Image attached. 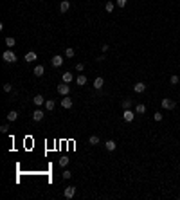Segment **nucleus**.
Returning a JSON list of instances; mask_svg holds the SVG:
<instances>
[{"label":"nucleus","instance_id":"obj_1","mask_svg":"<svg viewBox=\"0 0 180 200\" xmlns=\"http://www.w3.org/2000/svg\"><path fill=\"white\" fill-rule=\"evenodd\" d=\"M2 58H4V61H6V63H15V61H16V54H15V52H13L11 49H7V51L4 52V54H2Z\"/></svg>","mask_w":180,"mask_h":200},{"label":"nucleus","instance_id":"obj_2","mask_svg":"<svg viewBox=\"0 0 180 200\" xmlns=\"http://www.w3.org/2000/svg\"><path fill=\"white\" fill-rule=\"evenodd\" d=\"M160 107H162L164 110H173V108L176 107V103L171 101V99H167V98H164V99L160 101Z\"/></svg>","mask_w":180,"mask_h":200},{"label":"nucleus","instance_id":"obj_3","mask_svg":"<svg viewBox=\"0 0 180 200\" xmlns=\"http://www.w3.org/2000/svg\"><path fill=\"white\" fill-rule=\"evenodd\" d=\"M45 101H47V99H45L43 96H41V94H38V96H34V98H33V103L36 105L38 108H40V107H45Z\"/></svg>","mask_w":180,"mask_h":200},{"label":"nucleus","instance_id":"obj_4","mask_svg":"<svg viewBox=\"0 0 180 200\" xmlns=\"http://www.w3.org/2000/svg\"><path fill=\"white\" fill-rule=\"evenodd\" d=\"M58 92L61 94V96H69V92H70L69 83H61V85H58Z\"/></svg>","mask_w":180,"mask_h":200},{"label":"nucleus","instance_id":"obj_5","mask_svg":"<svg viewBox=\"0 0 180 200\" xmlns=\"http://www.w3.org/2000/svg\"><path fill=\"white\" fill-rule=\"evenodd\" d=\"M74 195H76V187H74V186H69V187H65V191H63V196H65V198H72Z\"/></svg>","mask_w":180,"mask_h":200},{"label":"nucleus","instance_id":"obj_6","mask_svg":"<svg viewBox=\"0 0 180 200\" xmlns=\"http://www.w3.org/2000/svg\"><path fill=\"white\" fill-rule=\"evenodd\" d=\"M123 117H124V121H126V123H132V121L135 119V112H132V110L128 108V110H124Z\"/></svg>","mask_w":180,"mask_h":200},{"label":"nucleus","instance_id":"obj_7","mask_svg":"<svg viewBox=\"0 0 180 200\" xmlns=\"http://www.w3.org/2000/svg\"><path fill=\"white\" fill-rule=\"evenodd\" d=\"M43 115H45L43 110H41V108H36V110L33 112V119H34V121H41V119H43Z\"/></svg>","mask_w":180,"mask_h":200},{"label":"nucleus","instance_id":"obj_8","mask_svg":"<svg viewBox=\"0 0 180 200\" xmlns=\"http://www.w3.org/2000/svg\"><path fill=\"white\" fill-rule=\"evenodd\" d=\"M63 60H65V58H63V56H54V58H52V67H61L63 65Z\"/></svg>","mask_w":180,"mask_h":200},{"label":"nucleus","instance_id":"obj_9","mask_svg":"<svg viewBox=\"0 0 180 200\" xmlns=\"http://www.w3.org/2000/svg\"><path fill=\"white\" fill-rule=\"evenodd\" d=\"M133 90H135L137 94H142V92L146 90V85H144L142 81H139V83H135V85H133Z\"/></svg>","mask_w":180,"mask_h":200},{"label":"nucleus","instance_id":"obj_10","mask_svg":"<svg viewBox=\"0 0 180 200\" xmlns=\"http://www.w3.org/2000/svg\"><path fill=\"white\" fill-rule=\"evenodd\" d=\"M69 9H70V2H69V0H63V2L60 4V11L61 13H67Z\"/></svg>","mask_w":180,"mask_h":200},{"label":"nucleus","instance_id":"obj_11","mask_svg":"<svg viewBox=\"0 0 180 200\" xmlns=\"http://www.w3.org/2000/svg\"><path fill=\"white\" fill-rule=\"evenodd\" d=\"M104 148H106L108 152H113L115 148H117V144H115V141H112V139H110V141L104 142Z\"/></svg>","mask_w":180,"mask_h":200},{"label":"nucleus","instance_id":"obj_12","mask_svg":"<svg viewBox=\"0 0 180 200\" xmlns=\"http://www.w3.org/2000/svg\"><path fill=\"white\" fill-rule=\"evenodd\" d=\"M61 107H63V108H70V107H72V99H70L69 96H65V98L61 99Z\"/></svg>","mask_w":180,"mask_h":200},{"label":"nucleus","instance_id":"obj_13","mask_svg":"<svg viewBox=\"0 0 180 200\" xmlns=\"http://www.w3.org/2000/svg\"><path fill=\"white\" fill-rule=\"evenodd\" d=\"M33 72H34V76H38V78H40V76H43V72H45V67H43V65H36Z\"/></svg>","mask_w":180,"mask_h":200},{"label":"nucleus","instance_id":"obj_14","mask_svg":"<svg viewBox=\"0 0 180 200\" xmlns=\"http://www.w3.org/2000/svg\"><path fill=\"white\" fill-rule=\"evenodd\" d=\"M25 61H27V63H33V61H36V52H33V51H31V52H27V54H25Z\"/></svg>","mask_w":180,"mask_h":200},{"label":"nucleus","instance_id":"obj_15","mask_svg":"<svg viewBox=\"0 0 180 200\" xmlns=\"http://www.w3.org/2000/svg\"><path fill=\"white\" fill-rule=\"evenodd\" d=\"M61 79H63V83H69V85H70V81L74 79V76L70 74V72H63V76H61Z\"/></svg>","mask_w":180,"mask_h":200},{"label":"nucleus","instance_id":"obj_16","mask_svg":"<svg viewBox=\"0 0 180 200\" xmlns=\"http://www.w3.org/2000/svg\"><path fill=\"white\" fill-rule=\"evenodd\" d=\"M76 83H78L79 87H85V85H87V76H83V74L78 76V78H76Z\"/></svg>","mask_w":180,"mask_h":200},{"label":"nucleus","instance_id":"obj_17","mask_svg":"<svg viewBox=\"0 0 180 200\" xmlns=\"http://www.w3.org/2000/svg\"><path fill=\"white\" fill-rule=\"evenodd\" d=\"M135 114H146V105H142V103H139V105H137V107H135Z\"/></svg>","mask_w":180,"mask_h":200},{"label":"nucleus","instance_id":"obj_18","mask_svg":"<svg viewBox=\"0 0 180 200\" xmlns=\"http://www.w3.org/2000/svg\"><path fill=\"white\" fill-rule=\"evenodd\" d=\"M45 110H49V112L54 110V99H47L45 101Z\"/></svg>","mask_w":180,"mask_h":200},{"label":"nucleus","instance_id":"obj_19","mask_svg":"<svg viewBox=\"0 0 180 200\" xmlns=\"http://www.w3.org/2000/svg\"><path fill=\"white\" fill-rule=\"evenodd\" d=\"M16 119H18V112L16 110H11L7 114V121H16Z\"/></svg>","mask_w":180,"mask_h":200},{"label":"nucleus","instance_id":"obj_20","mask_svg":"<svg viewBox=\"0 0 180 200\" xmlns=\"http://www.w3.org/2000/svg\"><path fill=\"white\" fill-rule=\"evenodd\" d=\"M103 85H104V79H103V78H96V79H94V87H96L97 90H99Z\"/></svg>","mask_w":180,"mask_h":200},{"label":"nucleus","instance_id":"obj_21","mask_svg":"<svg viewBox=\"0 0 180 200\" xmlns=\"http://www.w3.org/2000/svg\"><path fill=\"white\" fill-rule=\"evenodd\" d=\"M6 45H7L9 49H13V47L16 45V41H15V38H11V36H7V38H6Z\"/></svg>","mask_w":180,"mask_h":200},{"label":"nucleus","instance_id":"obj_22","mask_svg":"<svg viewBox=\"0 0 180 200\" xmlns=\"http://www.w3.org/2000/svg\"><path fill=\"white\" fill-rule=\"evenodd\" d=\"M121 107H123L124 110H128V108L132 107V99H123V101H121Z\"/></svg>","mask_w":180,"mask_h":200},{"label":"nucleus","instance_id":"obj_23","mask_svg":"<svg viewBox=\"0 0 180 200\" xmlns=\"http://www.w3.org/2000/svg\"><path fill=\"white\" fill-rule=\"evenodd\" d=\"M88 142H90L92 146H97V144H99V137H97V135H92V137L88 139Z\"/></svg>","mask_w":180,"mask_h":200},{"label":"nucleus","instance_id":"obj_24","mask_svg":"<svg viewBox=\"0 0 180 200\" xmlns=\"http://www.w3.org/2000/svg\"><path fill=\"white\" fill-rule=\"evenodd\" d=\"M69 161H70L69 157H61V159H60V166H61V168H65V166H69Z\"/></svg>","mask_w":180,"mask_h":200},{"label":"nucleus","instance_id":"obj_25","mask_svg":"<svg viewBox=\"0 0 180 200\" xmlns=\"http://www.w3.org/2000/svg\"><path fill=\"white\" fill-rule=\"evenodd\" d=\"M74 49H70V47H67V51H65V58H74Z\"/></svg>","mask_w":180,"mask_h":200},{"label":"nucleus","instance_id":"obj_26","mask_svg":"<svg viewBox=\"0 0 180 200\" xmlns=\"http://www.w3.org/2000/svg\"><path fill=\"white\" fill-rule=\"evenodd\" d=\"M113 7H115V4H113V2H106V4H104V9H106L108 13H112V11H113Z\"/></svg>","mask_w":180,"mask_h":200},{"label":"nucleus","instance_id":"obj_27","mask_svg":"<svg viewBox=\"0 0 180 200\" xmlns=\"http://www.w3.org/2000/svg\"><path fill=\"white\" fill-rule=\"evenodd\" d=\"M169 83H171V85H176V83H178V76H176V74H173L171 78H169Z\"/></svg>","mask_w":180,"mask_h":200},{"label":"nucleus","instance_id":"obj_28","mask_svg":"<svg viewBox=\"0 0 180 200\" xmlns=\"http://www.w3.org/2000/svg\"><path fill=\"white\" fill-rule=\"evenodd\" d=\"M162 117H164V115H162L160 112H155V115H153V119H155V121H162Z\"/></svg>","mask_w":180,"mask_h":200},{"label":"nucleus","instance_id":"obj_29","mask_svg":"<svg viewBox=\"0 0 180 200\" xmlns=\"http://www.w3.org/2000/svg\"><path fill=\"white\" fill-rule=\"evenodd\" d=\"M13 87H11V83H4V92H11Z\"/></svg>","mask_w":180,"mask_h":200},{"label":"nucleus","instance_id":"obj_30","mask_svg":"<svg viewBox=\"0 0 180 200\" xmlns=\"http://www.w3.org/2000/svg\"><path fill=\"white\" fill-rule=\"evenodd\" d=\"M7 130H9V124H2V126H0V132H2V133H7Z\"/></svg>","mask_w":180,"mask_h":200},{"label":"nucleus","instance_id":"obj_31","mask_svg":"<svg viewBox=\"0 0 180 200\" xmlns=\"http://www.w3.org/2000/svg\"><path fill=\"white\" fill-rule=\"evenodd\" d=\"M115 4L119 7H126V0H115Z\"/></svg>","mask_w":180,"mask_h":200},{"label":"nucleus","instance_id":"obj_32","mask_svg":"<svg viewBox=\"0 0 180 200\" xmlns=\"http://www.w3.org/2000/svg\"><path fill=\"white\" fill-rule=\"evenodd\" d=\"M72 177V173L69 171V170H65V171H63V178H70Z\"/></svg>","mask_w":180,"mask_h":200},{"label":"nucleus","instance_id":"obj_33","mask_svg":"<svg viewBox=\"0 0 180 200\" xmlns=\"http://www.w3.org/2000/svg\"><path fill=\"white\" fill-rule=\"evenodd\" d=\"M76 70H79V72L85 70V65H83V63H78V65H76Z\"/></svg>","mask_w":180,"mask_h":200}]
</instances>
